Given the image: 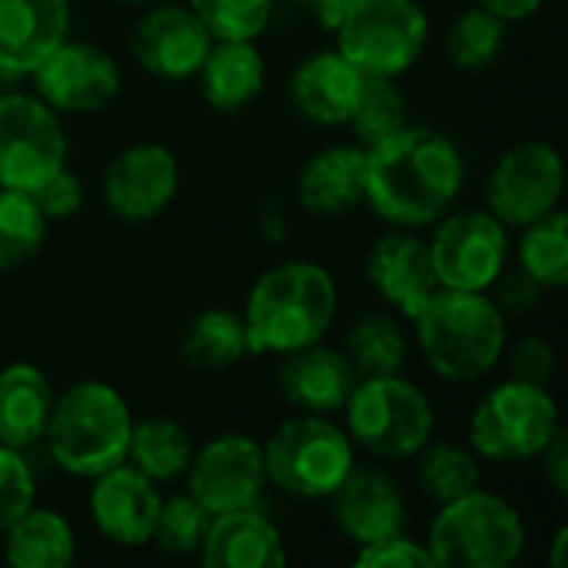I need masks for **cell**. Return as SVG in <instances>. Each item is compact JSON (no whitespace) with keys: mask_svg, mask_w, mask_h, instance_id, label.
I'll use <instances>...</instances> for the list:
<instances>
[{"mask_svg":"<svg viewBox=\"0 0 568 568\" xmlns=\"http://www.w3.org/2000/svg\"><path fill=\"white\" fill-rule=\"evenodd\" d=\"M466 160L459 146L429 126H403L399 133L366 146V196L393 226H426L446 216L463 190Z\"/></svg>","mask_w":568,"mask_h":568,"instance_id":"1","label":"cell"},{"mask_svg":"<svg viewBox=\"0 0 568 568\" xmlns=\"http://www.w3.org/2000/svg\"><path fill=\"white\" fill-rule=\"evenodd\" d=\"M339 293L329 270L310 260H290L266 270L246 300L250 353H293L320 343L336 320Z\"/></svg>","mask_w":568,"mask_h":568,"instance_id":"2","label":"cell"},{"mask_svg":"<svg viewBox=\"0 0 568 568\" xmlns=\"http://www.w3.org/2000/svg\"><path fill=\"white\" fill-rule=\"evenodd\" d=\"M426 366L446 383L486 379L506 353V313L486 293L436 290L413 316Z\"/></svg>","mask_w":568,"mask_h":568,"instance_id":"3","label":"cell"},{"mask_svg":"<svg viewBox=\"0 0 568 568\" xmlns=\"http://www.w3.org/2000/svg\"><path fill=\"white\" fill-rule=\"evenodd\" d=\"M133 416L126 399L100 379L73 383L63 396H53L43 443L50 459L77 476L93 479L126 463Z\"/></svg>","mask_w":568,"mask_h":568,"instance_id":"4","label":"cell"},{"mask_svg":"<svg viewBox=\"0 0 568 568\" xmlns=\"http://www.w3.org/2000/svg\"><path fill=\"white\" fill-rule=\"evenodd\" d=\"M266 483L293 499H329L356 469V446L326 416L300 413L263 443Z\"/></svg>","mask_w":568,"mask_h":568,"instance_id":"5","label":"cell"},{"mask_svg":"<svg viewBox=\"0 0 568 568\" xmlns=\"http://www.w3.org/2000/svg\"><path fill=\"white\" fill-rule=\"evenodd\" d=\"M423 546L443 568H506L526 549V523L503 496L473 489L439 506Z\"/></svg>","mask_w":568,"mask_h":568,"instance_id":"6","label":"cell"},{"mask_svg":"<svg viewBox=\"0 0 568 568\" xmlns=\"http://www.w3.org/2000/svg\"><path fill=\"white\" fill-rule=\"evenodd\" d=\"M343 413L353 446H363L376 459H409L436 433V409L429 396L399 373L363 376Z\"/></svg>","mask_w":568,"mask_h":568,"instance_id":"7","label":"cell"},{"mask_svg":"<svg viewBox=\"0 0 568 568\" xmlns=\"http://www.w3.org/2000/svg\"><path fill=\"white\" fill-rule=\"evenodd\" d=\"M562 429L549 386L506 379L493 386L469 419V446L486 463L536 459Z\"/></svg>","mask_w":568,"mask_h":568,"instance_id":"8","label":"cell"},{"mask_svg":"<svg viewBox=\"0 0 568 568\" xmlns=\"http://www.w3.org/2000/svg\"><path fill=\"white\" fill-rule=\"evenodd\" d=\"M339 53L366 77H403L416 67L429 40L419 0H359L343 23Z\"/></svg>","mask_w":568,"mask_h":568,"instance_id":"9","label":"cell"},{"mask_svg":"<svg viewBox=\"0 0 568 568\" xmlns=\"http://www.w3.org/2000/svg\"><path fill=\"white\" fill-rule=\"evenodd\" d=\"M67 166V133L57 110L33 93L0 97V186L33 193Z\"/></svg>","mask_w":568,"mask_h":568,"instance_id":"10","label":"cell"},{"mask_svg":"<svg viewBox=\"0 0 568 568\" xmlns=\"http://www.w3.org/2000/svg\"><path fill=\"white\" fill-rule=\"evenodd\" d=\"M429 240V260L443 290L486 293L496 286L509 260V233L489 210H463L439 216Z\"/></svg>","mask_w":568,"mask_h":568,"instance_id":"11","label":"cell"},{"mask_svg":"<svg viewBox=\"0 0 568 568\" xmlns=\"http://www.w3.org/2000/svg\"><path fill=\"white\" fill-rule=\"evenodd\" d=\"M566 173H562V156L556 146L542 140H526L509 146L486 183V200L489 213L509 230H523L536 223L539 216L552 213L562 200Z\"/></svg>","mask_w":568,"mask_h":568,"instance_id":"12","label":"cell"},{"mask_svg":"<svg viewBox=\"0 0 568 568\" xmlns=\"http://www.w3.org/2000/svg\"><path fill=\"white\" fill-rule=\"evenodd\" d=\"M186 476H190V496L210 516L246 509L260 499L266 486L263 443L243 433H223L210 439L200 453H193Z\"/></svg>","mask_w":568,"mask_h":568,"instance_id":"13","label":"cell"},{"mask_svg":"<svg viewBox=\"0 0 568 568\" xmlns=\"http://www.w3.org/2000/svg\"><path fill=\"white\" fill-rule=\"evenodd\" d=\"M37 97L57 113L103 110L120 93V70L113 57L83 40H60L30 73Z\"/></svg>","mask_w":568,"mask_h":568,"instance_id":"14","label":"cell"},{"mask_svg":"<svg viewBox=\"0 0 568 568\" xmlns=\"http://www.w3.org/2000/svg\"><path fill=\"white\" fill-rule=\"evenodd\" d=\"M180 186V163L163 143H133L103 173V203L126 223L160 216Z\"/></svg>","mask_w":568,"mask_h":568,"instance_id":"15","label":"cell"},{"mask_svg":"<svg viewBox=\"0 0 568 568\" xmlns=\"http://www.w3.org/2000/svg\"><path fill=\"white\" fill-rule=\"evenodd\" d=\"M213 47V33L190 7H156L133 27L130 50L136 63L160 80H190L200 73L206 53Z\"/></svg>","mask_w":568,"mask_h":568,"instance_id":"16","label":"cell"},{"mask_svg":"<svg viewBox=\"0 0 568 568\" xmlns=\"http://www.w3.org/2000/svg\"><path fill=\"white\" fill-rule=\"evenodd\" d=\"M156 483L146 479L140 469L120 463L100 476H93L90 489V519L103 539L123 549L146 546L153 536V523L160 513Z\"/></svg>","mask_w":568,"mask_h":568,"instance_id":"17","label":"cell"},{"mask_svg":"<svg viewBox=\"0 0 568 568\" xmlns=\"http://www.w3.org/2000/svg\"><path fill=\"white\" fill-rule=\"evenodd\" d=\"M356 383L359 373L349 363V356L343 349L323 346V339L283 353V363L276 369V386L283 399L300 413H316V416L339 413L349 393L356 389Z\"/></svg>","mask_w":568,"mask_h":568,"instance_id":"18","label":"cell"},{"mask_svg":"<svg viewBox=\"0 0 568 568\" xmlns=\"http://www.w3.org/2000/svg\"><path fill=\"white\" fill-rule=\"evenodd\" d=\"M329 499L339 532L356 546L399 536L409 526L403 489L379 469H353Z\"/></svg>","mask_w":568,"mask_h":568,"instance_id":"19","label":"cell"},{"mask_svg":"<svg viewBox=\"0 0 568 568\" xmlns=\"http://www.w3.org/2000/svg\"><path fill=\"white\" fill-rule=\"evenodd\" d=\"M366 276L373 290L403 316H416L423 303L439 290L436 270L429 260V243L403 230L379 236L366 256Z\"/></svg>","mask_w":568,"mask_h":568,"instance_id":"20","label":"cell"},{"mask_svg":"<svg viewBox=\"0 0 568 568\" xmlns=\"http://www.w3.org/2000/svg\"><path fill=\"white\" fill-rule=\"evenodd\" d=\"M67 0H0V73L27 77L67 37Z\"/></svg>","mask_w":568,"mask_h":568,"instance_id":"21","label":"cell"},{"mask_svg":"<svg viewBox=\"0 0 568 568\" xmlns=\"http://www.w3.org/2000/svg\"><path fill=\"white\" fill-rule=\"evenodd\" d=\"M366 73H359L339 50H320L306 57L290 83L293 106L316 126H343L349 123Z\"/></svg>","mask_w":568,"mask_h":568,"instance_id":"22","label":"cell"},{"mask_svg":"<svg viewBox=\"0 0 568 568\" xmlns=\"http://www.w3.org/2000/svg\"><path fill=\"white\" fill-rule=\"evenodd\" d=\"M200 556L210 568H276L290 559L283 532L253 506L213 516Z\"/></svg>","mask_w":568,"mask_h":568,"instance_id":"23","label":"cell"},{"mask_svg":"<svg viewBox=\"0 0 568 568\" xmlns=\"http://www.w3.org/2000/svg\"><path fill=\"white\" fill-rule=\"evenodd\" d=\"M296 193L313 216H346L366 196V146H326L313 153L296 180Z\"/></svg>","mask_w":568,"mask_h":568,"instance_id":"24","label":"cell"},{"mask_svg":"<svg viewBox=\"0 0 568 568\" xmlns=\"http://www.w3.org/2000/svg\"><path fill=\"white\" fill-rule=\"evenodd\" d=\"M53 389L33 363H10L0 369V443L13 449L37 446L47 433Z\"/></svg>","mask_w":568,"mask_h":568,"instance_id":"25","label":"cell"},{"mask_svg":"<svg viewBox=\"0 0 568 568\" xmlns=\"http://www.w3.org/2000/svg\"><path fill=\"white\" fill-rule=\"evenodd\" d=\"M203 97L213 110L236 113L250 106L266 87V63L253 40H213L200 67Z\"/></svg>","mask_w":568,"mask_h":568,"instance_id":"26","label":"cell"},{"mask_svg":"<svg viewBox=\"0 0 568 568\" xmlns=\"http://www.w3.org/2000/svg\"><path fill=\"white\" fill-rule=\"evenodd\" d=\"M3 536V559L13 568H67L77 559V536L70 523L37 503Z\"/></svg>","mask_w":568,"mask_h":568,"instance_id":"27","label":"cell"},{"mask_svg":"<svg viewBox=\"0 0 568 568\" xmlns=\"http://www.w3.org/2000/svg\"><path fill=\"white\" fill-rule=\"evenodd\" d=\"M193 439L190 433L170 419V416H150L143 423H133L126 459L133 469H140L153 483H173L190 469L193 459Z\"/></svg>","mask_w":568,"mask_h":568,"instance_id":"28","label":"cell"},{"mask_svg":"<svg viewBox=\"0 0 568 568\" xmlns=\"http://www.w3.org/2000/svg\"><path fill=\"white\" fill-rule=\"evenodd\" d=\"M180 353H183L186 366L210 369V373L243 363V356L250 353L243 316L233 313V310H206V313H200L186 326Z\"/></svg>","mask_w":568,"mask_h":568,"instance_id":"29","label":"cell"},{"mask_svg":"<svg viewBox=\"0 0 568 568\" xmlns=\"http://www.w3.org/2000/svg\"><path fill=\"white\" fill-rule=\"evenodd\" d=\"M343 353L356 366L359 379L363 376H393V373H403L409 343H406L399 320H393L389 313H369L349 326Z\"/></svg>","mask_w":568,"mask_h":568,"instance_id":"30","label":"cell"},{"mask_svg":"<svg viewBox=\"0 0 568 568\" xmlns=\"http://www.w3.org/2000/svg\"><path fill=\"white\" fill-rule=\"evenodd\" d=\"M416 463V483L423 489L426 499L446 506L453 499H463L466 493L479 489L483 483V469H479V456L473 449H463L456 443H426Z\"/></svg>","mask_w":568,"mask_h":568,"instance_id":"31","label":"cell"},{"mask_svg":"<svg viewBox=\"0 0 568 568\" xmlns=\"http://www.w3.org/2000/svg\"><path fill=\"white\" fill-rule=\"evenodd\" d=\"M519 243V266L542 286V290H566L568 286V220L556 206L552 213L539 216L536 223L523 226Z\"/></svg>","mask_w":568,"mask_h":568,"instance_id":"32","label":"cell"},{"mask_svg":"<svg viewBox=\"0 0 568 568\" xmlns=\"http://www.w3.org/2000/svg\"><path fill=\"white\" fill-rule=\"evenodd\" d=\"M506 43V20L483 10L479 3L463 10L446 30V53L459 70L479 73L496 63Z\"/></svg>","mask_w":568,"mask_h":568,"instance_id":"33","label":"cell"},{"mask_svg":"<svg viewBox=\"0 0 568 568\" xmlns=\"http://www.w3.org/2000/svg\"><path fill=\"white\" fill-rule=\"evenodd\" d=\"M47 236V216L37 200L23 190L0 186V270L23 266L33 260Z\"/></svg>","mask_w":568,"mask_h":568,"instance_id":"34","label":"cell"},{"mask_svg":"<svg viewBox=\"0 0 568 568\" xmlns=\"http://www.w3.org/2000/svg\"><path fill=\"white\" fill-rule=\"evenodd\" d=\"M406 116H409V106H406V97L396 87V80L393 77H366L359 103L349 116V126L356 130L363 146H373V143L399 133L409 123Z\"/></svg>","mask_w":568,"mask_h":568,"instance_id":"35","label":"cell"},{"mask_svg":"<svg viewBox=\"0 0 568 568\" xmlns=\"http://www.w3.org/2000/svg\"><path fill=\"white\" fill-rule=\"evenodd\" d=\"M210 513L193 499V496H176V499H163L156 523H153V536L150 542L160 552L170 556H193L200 552L206 529H210Z\"/></svg>","mask_w":568,"mask_h":568,"instance_id":"36","label":"cell"},{"mask_svg":"<svg viewBox=\"0 0 568 568\" xmlns=\"http://www.w3.org/2000/svg\"><path fill=\"white\" fill-rule=\"evenodd\" d=\"M213 40H256L273 20V0H190Z\"/></svg>","mask_w":568,"mask_h":568,"instance_id":"37","label":"cell"},{"mask_svg":"<svg viewBox=\"0 0 568 568\" xmlns=\"http://www.w3.org/2000/svg\"><path fill=\"white\" fill-rule=\"evenodd\" d=\"M37 503V483L20 449L0 443V536Z\"/></svg>","mask_w":568,"mask_h":568,"instance_id":"38","label":"cell"},{"mask_svg":"<svg viewBox=\"0 0 568 568\" xmlns=\"http://www.w3.org/2000/svg\"><path fill=\"white\" fill-rule=\"evenodd\" d=\"M356 566L366 568H429L436 566L429 549L416 539H409L406 532L399 536H386V539H376V542H366L359 546Z\"/></svg>","mask_w":568,"mask_h":568,"instance_id":"39","label":"cell"},{"mask_svg":"<svg viewBox=\"0 0 568 568\" xmlns=\"http://www.w3.org/2000/svg\"><path fill=\"white\" fill-rule=\"evenodd\" d=\"M503 356L509 359L513 379H523V383H532V386H549L552 376H556V349L542 336H523Z\"/></svg>","mask_w":568,"mask_h":568,"instance_id":"40","label":"cell"},{"mask_svg":"<svg viewBox=\"0 0 568 568\" xmlns=\"http://www.w3.org/2000/svg\"><path fill=\"white\" fill-rule=\"evenodd\" d=\"M30 196L37 200V206H40V213H43L47 220H67V216H73V213L80 210V203H83V186H80V180H77L67 166H60V170H53Z\"/></svg>","mask_w":568,"mask_h":568,"instance_id":"41","label":"cell"},{"mask_svg":"<svg viewBox=\"0 0 568 568\" xmlns=\"http://www.w3.org/2000/svg\"><path fill=\"white\" fill-rule=\"evenodd\" d=\"M499 293H496V306L506 313V316H523V313H532L539 303H542V286L519 266V270H503L499 273Z\"/></svg>","mask_w":568,"mask_h":568,"instance_id":"42","label":"cell"},{"mask_svg":"<svg viewBox=\"0 0 568 568\" xmlns=\"http://www.w3.org/2000/svg\"><path fill=\"white\" fill-rule=\"evenodd\" d=\"M542 456V469H546V479H549V486L556 489V496H568V446H566V433L559 429L552 439H549V446L539 453Z\"/></svg>","mask_w":568,"mask_h":568,"instance_id":"43","label":"cell"},{"mask_svg":"<svg viewBox=\"0 0 568 568\" xmlns=\"http://www.w3.org/2000/svg\"><path fill=\"white\" fill-rule=\"evenodd\" d=\"M483 10H489V13H496L499 20H506V23H516V20H529L546 0H476Z\"/></svg>","mask_w":568,"mask_h":568,"instance_id":"44","label":"cell"},{"mask_svg":"<svg viewBox=\"0 0 568 568\" xmlns=\"http://www.w3.org/2000/svg\"><path fill=\"white\" fill-rule=\"evenodd\" d=\"M306 3H310L313 17L320 20V27L336 30V27L343 23V17H346L359 0H306Z\"/></svg>","mask_w":568,"mask_h":568,"instance_id":"45","label":"cell"},{"mask_svg":"<svg viewBox=\"0 0 568 568\" xmlns=\"http://www.w3.org/2000/svg\"><path fill=\"white\" fill-rule=\"evenodd\" d=\"M566 546H568V529L562 526L552 539V568L566 566Z\"/></svg>","mask_w":568,"mask_h":568,"instance_id":"46","label":"cell"},{"mask_svg":"<svg viewBox=\"0 0 568 568\" xmlns=\"http://www.w3.org/2000/svg\"><path fill=\"white\" fill-rule=\"evenodd\" d=\"M126 3H146V0H126Z\"/></svg>","mask_w":568,"mask_h":568,"instance_id":"47","label":"cell"},{"mask_svg":"<svg viewBox=\"0 0 568 568\" xmlns=\"http://www.w3.org/2000/svg\"><path fill=\"white\" fill-rule=\"evenodd\" d=\"M300 3H306V0H300Z\"/></svg>","mask_w":568,"mask_h":568,"instance_id":"48","label":"cell"}]
</instances>
